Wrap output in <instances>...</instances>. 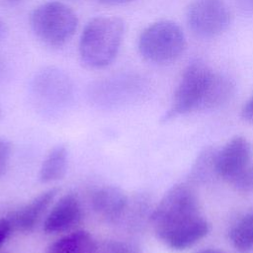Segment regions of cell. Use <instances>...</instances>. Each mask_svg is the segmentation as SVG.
<instances>
[{
    "instance_id": "5b68a950",
    "label": "cell",
    "mask_w": 253,
    "mask_h": 253,
    "mask_svg": "<svg viewBox=\"0 0 253 253\" xmlns=\"http://www.w3.org/2000/svg\"><path fill=\"white\" fill-rule=\"evenodd\" d=\"M137 48L145 60L154 64H168L182 55L186 48V38L176 23L158 21L140 33Z\"/></svg>"
},
{
    "instance_id": "e0dca14e",
    "label": "cell",
    "mask_w": 253,
    "mask_h": 253,
    "mask_svg": "<svg viewBox=\"0 0 253 253\" xmlns=\"http://www.w3.org/2000/svg\"><path fill=\"white\" fill-rule=\"evenodd\" d=\"M233 185L240 191L249 192L253 190V166H247L241 173L231 180Z\"/></svg>"
},
{
    "instance_id": "d4e9b609",
    "label": "cell",
    "mask_w": 253,
    "mask_h": 253,
    "mask_svg": "<svg viewBox=\"0 0 253 253\" xmlns=\"http://www.w3.org/2000/svg\"><path fill=\"white\" fill-rule=\"evenodd\" d=\"M7 1H10V2H16V1H19V0H7Z\"/></svg>"
},
{
    "instance_id": "4fadbf2b",
    "label": "cell",
    "mask_w": 253,
    "mask_h": 253,
    "mask_svg": "<svg viewBox=\"0 0 253 253\" xmlns=\"http://www.w3.org/2000/svg\"><path fill=\"white\" fill-rule=\"evenodd\" d=\"M97 244L92 235L84 230L71 232L52 242L45 253H95Z\"/></svg>"
},
{
    "instance_id": "8fae6325",
    "label": "cell",
    "mask_w": 253,
    "mask_h": 253,
    "mask_svg": "<svg viewBox=\"0 0 253 253\" xmlns=\"http://www.w3.org/2000/svg\"><path fill=\"white\" fill-rule=\"evenodd\" d=\"M56 194L57 189H49L33 199L29 204L12 211L7 216L12 231L29 232L33 230Z\"/></svg>"
},
{
    "instance_id": "484cf974",
    "label": "cell",
    "mask_w": 253,
    "mask_h": 253,
    "mask_svg": "<svg viewBox=\"0 0 253 253\" xmlns=\"http://www.w3.org/2000/svg\"><path fill=\"white\" fill-rule=\"evenodd\" d=\"M1 117H2V113H1V110H0V119H1Z\"/></svg>"
},
{
    "instance_id": "30bf717a",
    "label": "cell",
    "mask_w": 253,
    "mask_h": 253,
    "mask_svg": "<svg viewBox=\"0 0 253 253\" xmlns=\"http://www.w3.org/2000/svg\"><path fill=\"white\" fill-rule=\"evenodd\" d=\"M82 218V208L74 194H67L53 206L43 222V230L47 234L65 232L76 226Z\"/></svg>"
},
{
    "instance_id": "2e32d148",
    "label": "cell",
    "mask_w": 253,
    "mask_h": 253,
    "mask_svg": "<svg viewBox=\"0 0 253 253\" xmlns=\"http://www.w3.org/2000/svg\"><path fill=\"white\" fill-rule=\"evenodd\" d=\"M95 253H141L135 246L123 241H108L98 247Z\"/></svg>"
},
{
    "instance_id": "3957f363",
    "label": "cell",
    "mask_w": 253,
    "mask_h": 253,
    "mask_svg": "<svg viewBox=\"0 0 253 253\" xmlns=\"http://www.w3.org/2000/svg\"><path fill=\"white\" fill-rule=\"evenodd\" d=\"M125 34V22L115 16H99L84 27L79 40L81 61L93 69L109 66L117 57Z\"/></svg>"
},
{
    "instance_id": "52a82bcc",
    "label": "cell",
    "mask_w": 253,
    "mask_h": 253,
    "mask_svg": "<svg viewBox=\"0 0 253 253\" xmlns=\"http://www.w3.org/2000/svg\"><path fill=\"white\" fill-rule=\"evenodd\" d=\"M30 87L37 101L48 105L65 103L72 94L69 76L56 66H45L40 69L33 76Z\"/></svg>"
},
{
    "instance_id": "9a60e30c",
    "label": "cell",
    "mask_w": 253,
    "mask_h": 253,
    "mask_svg": "<svg viewBox=\"0 0 253 253\" xmlns=\"http://www.w3.org/2000/svg\"><path fill=\"white\" fill-rule=\"evenodd\" d=\"M229 236L233 247L238 252H253V211L238 219L232 226Z\"/></svg>"
},
{
    "instance_id": "603a6c76",
    "label": "cell",
    "mask_w": 253,
    "mask_h": 253,
    "mask_svg": "<svg viewBox=\"0 0 253 253\" xmlns=\"http://www.w3.org/2000/svg\"><path fill=\"white\" fill-rule=\"evenodd\" d=\"M244 9L253 12V0H240Z\"/></svg>"
},
{
    "instance_id": "ac0fdd59",
    "label": "cell",
    "mask_w": 253,
    "mask_h": 253,
    "mask_svg": "<svg viewBox=\"0 0 253 253\" xmlns=\"http://www.w3.org/2000/svg\"><path fill=\"white\" fill-rule=\"evenodd\" d=\"M11 154V147L8 141L0 138V175H2L8 166Z\"/></svg>"
},
{
    "instance_id": "8992f818",
    "label": "cell",
    "mask_w": 253,
    "mask_h": 253,
    "mask_svg": "<svg viewBox=\"0 0 253 253\" xmlns=\"http://www.w3.org/2000/svg\"><path fill=\"white\" fill-rule=\"evenodd\" d=\"M186 18L193 34L203 39H212L227 30L230 11L223 0H193Z\"/></svg>"
},
{
    "instance_id": "44dd1931",
    "label": "cell",
    "mask_w": 253,
    "mask_h": 253,
    "mask_svg": "<svg viewBox=\"0 0 253 253\" xmlns=\"http://www.w3.org/2000/svg\"><path fill=\"white\" fill-rule=\"evenodd\" d=\"M7 33H8V29H7V26L5 24V22L2 20L1 16H0V42L5 40L6 36H7Z\"/></svg>"
},
{
    "instance_id": "7c38bea8",
    "label": "cell",
    "mask_w": 253,
    "mask_h": 253,
    "mask_svg": "<svg viewBox=\"0 0 253 253\" xmlns=\"http://www.w3.org/2000/svg\"><path fill=\"white\" fill-rule=\"evenodd\" d=\"M92 207L95 212L110 222L119 220L127 207V198L119 188L106 186L92 195Z\"/></svg>"
},
{
    "instance_id": "7a4b0ae2",
    "label": "cell",
    "mask_w": 253,
    "mask_h": 253,
    "mask_svg": "<svg viewBox=\"0 0 253 253\" xmlns=\"http://www.w3.org/2000/svg\"><path fill=\"white\" fill-rule=\"evenodd\" d=\"M233 93L234 84L230 78L213 71L201 60H193L183 71L163 120L219 108L230 100Z\"/></svg>"
},
{
    "instance_id": "d6986e66",
    "label": "cell",
    "mask_w": 253,
    "mask_h": 253,
    "mask_svg": "<svg viewBox=\"0 0 253 253\" xmlns=\"http://www.w3.org/2000/svg\"><path fill=\"white\" fill-rule=\"evenodd\" d=\"M11 232L12 228L7 217L0 218V245L7 239Z\"/></svg>"
},
{
    "instance_id": "5bb4252c",
    "label": "cell",
    "mask_w": 253,
    "mask_h": 253,
    "mask_svg": "<svg viewBox=\"0 0 253 253\" xmlns=\"http://www.w3.org/2000/svg\"><path fill=\"white\" fill-rule=\"evenodd\" d=\"M67 170V150L63 145L53 147L42 163L39 179L42 183H50L64 177Z\"/></svg>"
},
{
    "instance_id": "7402d4cb",
    "label": "cell",
    "mask_w": 253,
    "mask_h": 253,
    "mask_svg": "<svg viewBox=\"0 0 253 253\" xmlns=\"http://www.w3.org/2000/svg\"><path fill=\"white\" fill-rule=\"evenodd\" d=\"M98 1L106 5H122V4L129 3L133 0H98Z\"/></svg>"
},
{
    "instance_id": "ffe728a7",
    "label": "cell",
    "mask_w": 253,
    "mask_h": 253,
    "mask_svg": "<svg viewBox=\"0 0 253 253\" xmlns=\"http://www.w3.org/2000/svg\"><path fill=\"white\" fill-rule=\"evenodd\" d=\"M241 117L243 118V120L253 124V95L243 106L241 111Z\"/></svg>"
},
{
    "instance_id": "9c48e42d",
    "label": "cell",
    "mask_w": 253,
    "mask_h": 253,
    "mask_svg": "<svg viewBox=\"0 0 253 253\" xmlns=\"http://www.w3.org/2000/svg\"><path fill=\"white\" fill-rule=\"evenodd\" d=\"M143 87L142 78L133 73H120L96 82L92 86L95 99L102 102H116L136 94Z\"/></svg>"
},
{
    "instance_id": "277c9868",
    "label": "cell",
    "mask_w": 253,
    "mask_h": 253,
    "mask_svg": "<svg viewBox=\"0 0 253 253\" xmlns=\"http://www.w3.org/2000/svg\"><path fill=\"white\" fill-rule=\"evenodd\" d=\"M30 26L34 35L42 43L50 47H60L75 34L78 18L66 4L48 1L32 11Z\"/></svg>"
},
{
    "instance_id": "6da1fadb",
    "label": "cell",
    "mask_w": 253,
    "mask_h": 253,
    "mask_svg": "<svg viewBox=\"0 0 253 253\" xmlns=\"http://www.w3.org/2000/svg\"><path fill=\"white\" fill-rule=\"evenodd\" d=\"M151 224L156 236L174 250L193 246L210 231L195 192L184 184L173 186L163 196L151 214Z\"/></svg>"
},
{
    "instance_id": "cb8c5ba5",
    "label": "cell",
    "mask_w": 253,
    "mask_h": 253,
    "mask_svg": "<svg viewBox=\"0 0 253 253\" xmlns=\"http://www.w3.org/2000/svg\"><path fill=\"white\" fill-rule=\"evenodd\" d=\"M197 253H224V252L221 251V250H218V249H211V248H209V249L201 250V251H199Z\"/></svg>"
},
{
    "instance_id": "ba28073f",
    "label": "cell",
    "mask_w": 253,
    "mask_h": 253,
    "mask_svg": "<svg viewBox=\"0 0 253 253\" xmlns=\"http://www.w3.org/2000/svg\"><path fill=\"white\" fill-rule=\"evenodd\" d=\"M252 148L243 136L231 138L214 156V172L227 180L234 179L250 165Z\"/></svg>"
}]
</instances>
